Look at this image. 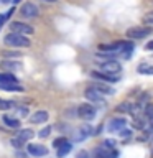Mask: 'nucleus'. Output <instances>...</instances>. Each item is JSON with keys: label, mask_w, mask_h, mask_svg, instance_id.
<instances>
[{"label": "nucleus", "mask_w": 153, "mask_h": 158, "mask_svg": "<svg viewBox=\"0 0 153 158\" xmlns=\"http://www.w3.org/2000/svg\"><path fill=\"white\" fill-rule=\"evenodd\" d=\"M3 43L7 44V46H13V48H28L30 44H31V41H30L27 36L18 35V33H12V31L3 38Z\"/></svg>", "instance_id": "nucleus-1"}, {"label": "nucleus", "mask_w": 153, "mask_h": 158, "mask_svg": "<svg viewBox=\"0 0 153 158\" xmlns=\"http://www.w3.org/2000/svg\"><path fill=\"white\" fill-rule=\"evenodd\" d=\"M150 33H151V30L147 28V27H132L125 31V36L128 38V41H133V40L147 38Z\"/></svg>", "instance_id": "nucleus-2"}, {"label": "nucleus", "mask_w": 153, "mask_h": 158, "mask_svg": "<svg viewBox=\"0 0 153 158\" xmlns=\"http://www.w3.org/2000/svg\"><path fill=\"white\" fill-rule=\"evenodd\" d=\"M84 96H86V99H87L91 104H97V106H105V104H107L105 97H104L99 91H96L94 87H91V86H87L86 92H84Z\"/></svg>", "instance_id": "nucleus-3"}, {"label": "nucleus", "mask_w": 153, "mask_h": 158, "mask_svg": "<svg viewBox=\"0 0 153 158\" xmlns=\"http://www.w3.org/2000/svg\"><path fill=\"white\" fill-rule=\"evenodd\" d=\"M96 107L92 106V104H81V106L77 107V117L82 118V120H92L94 117H96Z\"/></svg>", "instance_id": "nucleus-4"}, {"label": "nucleus", "mask_w": 153, "mask_h": 158, "mask_svg": "<svg viewBox=\"0 0 153 158\" xmlns=\"http://www.w3.org/2000/svg\"><path fill=\"white\" fill-rule=\"evenodd\" d=\"M99 71H102V73H105V74H110V76H118L122 71V66H120V63L115 61V59H110V61H104L101 64V69Z\"/></svg>", "instance_id": "nucleus-5"}, {"label": "nucleus", "mask_w": 153, "mask_h": 158, "mask_svg": "<svg viewBox=\"0 0 153 158\" xmlns=\"http://www.w3.org/2000/svg\"><path fill=\"white\" fill-rule=\"evenodd\" d=\"M10 30H12V33H18V35H23V36H28V35H33L35 33L33 27H30L28 23H23V22H13V23H10Z\"/></svg>", "instance_id": "nucleus-6"}, {"label": "nucleus", "mask_w": 153, "mask_h": 158, "mask_svg": "<svg viewBox=\"0 0 153 158\" xmlns=\"http://www.w3.org/2000/svg\"><path fill=\"white\" fill-rule=\"evenodd\" d=\"M20 13H22L23 18H36L39 15V8L31 2H27V3H23L22 8H20Z\"/></svg>", "instance_id": "nucleus-7"}, {"label": "nucleus", "mask_w": 153, "mask_h": 158, "mask_svg": "<svg viewBox=\"0 0 153 158\" xmlns=\"http://www.w3.org/2000/svg\"><path fill=\"white\" fill-rule=\"evenodd\" d=\"M27 152H28V155H31L35 158L48 155V148L43 147V145H39V143H28V145H27Z\"/></svg>", "instance_id": "nucleus-8"}, {"label": "nucleus", "mask_w": 153, "mask_h": 158, "mask_svg": "<svg viewBox=\"0 0 153 158\" xmlns=\"http://www.w3.org/2000/svg\"><path fill=\"white\" fill-rule=\"evenodd\" d=\"M91 77L105 84H115L118 81V76H110V74H105L102 71H91Z\"/></svg>", "instance_id": "nucleus-9"}, {"label": "nucleus", "mask_w": 153, "mask_h": 158, "mask_svg": "<svg viewBox=\"0 0 153 158\" xmlns=\"http://www.w3.org/2000/svg\"><path fill=\"white\" fill-rule=\"evenodd\" d=\"M123 41H115V43H101L99 44V49L102 53H114V54H120Z\"/></svg>", "instance_id": "nucleus-10"}, {"label": "nucleus", "mask_w": 153, "mask_h": 158, "mask_svg": "<svg viewBox=\"0 0 153 158\" xmlns=\"http://www.w3.org/2000/svg\"><path fill=\"white\" fill-rule=\"evenodd\" d=\"M117 150H107L102 145H99L96 150H94V158H117Z\"/></svg>", "instance_id": "nucleus-11"}, {"label": "nucleus", "mask_w": 153, "mask_h": 158, "mask_svg": "<svg viewBox=\"0 0 153 158\" xmlns=\"http://www.w3.org/2000/svg\"><path fill=\"white\" fill-rule=\"evenodd\" d=\"M127 125V118H123V117H118V118H112L110 122H109V132H120L122 128H125Z\"/></svg>", "instance_id": "nucleus-12"}, {"label": "nucleus", "mask_w": 153, "mask_h": 158, "mask_svg": "<svg viewBox=\"0 0 153 158\" xmlns=\"http://www.w3.org/2000/svg\"><path fill=\"white\" fill-rule=\"evenodd\" d=\"M89 86L94 87L96 91H99V92L102 94V96H112V94H114V89L109 86V84H105V82H99V81H97V82L89 84Z\"/></svg>", "instance_id": "nucleus-13"}, {"label": "nucleus", "mask_w": 153, "mask_h": 158, "mask_svg": "<svg viewBox=\"0 0 153 158\" xmlns=\"http://www.w3.org/2000/svg\"><path fill=\"white\" fill-rule=\"evenodd\" d=\"M49 118V114L46 112V110H36L31 115V118H30V120H31L33 123H44Z\"/></svg>", "instance_id": "nucleus-14"}, {"label": "nucleus", "mask_w": 153, "mask_h": 158, "mask_svg": "<svg viewBox=\"0 0 153 158\" xmlns=\"http://www.w3.org/2000/svg\"><path fill=\"white\" fill-rule=\"evenodd\" d=\"M89 135H92L91 127H82V128H79V130H77L76 137H74V140H76V142H84Z\"/></svg>", "instance_id": "nucleus-15"}, {"label": "nucleus", "mask_w": 153, "mask_h": 158, "mask_svg": "<svg viewBox=\"0 0 153 158\" xmlns=\"http://www.w3.org/2000/svg\"><path fill=\"white\" fill-rule=\"evenodd\" d=\"M0 84H18V79L12 73H0Z\"/></svg>", "instance_id": "nucleus-16"}, {"label": "nucleus", "mask_w": 153, "mask_h": 158, "mask_svg": "<svg viewBox=\"0 0 153 158\" xmlns=\"http://www.w3.org/2000/svg\"><path fill=\"white\" fill-rule=\"evenodd\" d=\"M33 135H35V132L31 130V128H23V130H20V132L17 133V137H18L22 142H25V143H27L28 140H31Z\"/></svg>", "instance_id": "nucleus-17"}, {"label": "nucleus", "mask_w": 153, "mask_h": 158, "mask_svg": "<svg viewBox=\"0 0 153 158\" xmlns=\"http://www.w3.org/2000/svg\"><path fill=\"white\" fill-rule=\"evenodd\" d=\"M2 120H3L5 125L10 127V128H20V120H18V118H15V117L3 115V117H2Z\"/></svg>", "instance_id": "nucleus-18"}, {"label": "nucleus", "mask_w": 153, "mask_h": 158, "mask_svg": "<svg viewBox=\"0 0 153 158\" xmlns=\"http://www.w3.org/2000/svg\"><path fill=\"white\" fill-rule=\"evenodd\" d=\"M71 150H72V143H71V142H66L61 148H58L56 155H58V158H63V156H66Z\"/></svg>", "instance_id": "nucleus-19"}, {"label": "nucleus", "mask_w": 153, "mask_h": 158, "mask_svg": "<svg viewBox=\"0 0 153 158\" xmlns=\"http://www.w3.org/2000/svg\"><path fill=\"white\" fill-rule=\"evenodd\" d=\"M2 66L5 68V69H12V71H17V69H20V66H22V64H20L18 61H12V59H3L2 61Z\"/></svg>", "instance_id": "nucleus-20"}, {"label": "nucleus", "mask_w": 153, "mask_h": 158, "mask_svg": "<svg viewBox=\"0 0 153 158\" xmlns=\"http://www.w3.org/2000/svg\"><path fill=\"white\" fill-rule=\"evenodd\" d=\"M0 89H3V91H15V92H22L23 87L20 86V84H0Z\"/></svg>", "instance_id": "nucleus-21"}, {"label": "nucleus", "mask_w": 153, "mask_h": 158, "mask_svg": "<svg viewBox=\"0 0 153 158\" xmlns=\"http://www.w3.org/2000/svg\"><path fill=\"white\" fill-rule=\"evenodd\" d=\"M132 51H133V43L132 41H123L122 49H120V54H125V58H128Z\"/></svg>", "instance_id": "nucleus-22"}, {"label": "nucleus", "mask_w": 153, "mask_h": 158, "mask_svg": "<svg viewBox=\"0 0 153 158\" xmlns=\"http://www.w3.org/2000/svg\"><path fill=\"white\" fill-rule=\"evenodd\" d=\"M137 71L140 73V74H153V64H145V63H142L140 66L137 68Z\"/></svg>", "instance_id": "nucleus-23"}, {"label": "nucleus", "mask_w": 153, "mask_h": 158, "mask_svg": "<svg viewBox=\"0 0 153 158\" xmlns=\"http://www.w3.org/2000/svg\"><path fill=\"white\" fill-rule=\"evenodd\" d=\"M130 106H132L130 102H120V104L115 107V112H118V114H127V112H130Z\"/></svg>", "instance_id": "nucleus-24"}, {"label": "nucleus", "mask_w": 153, "mask_h": 158, "mask_svg": "<svg viewBox=\"0 0 153 158\" xmlns=\"http://www.w3.org/2000/svg\"><path fill=\"white\" fill-rule=\"evenodd\" d=\"M101 145L104 147V148H107V150H114L115 148V145H117V142L114 140V138H107V140H104Z\"/></svg>", "instance_id": "nucleus-25"}, {"label": "nucleus", "mask_w": 153, "mask_h": 158, "mask_svg": "<svg viewBox=\"0 0 153 158\" xmlns=\"http://www.w3.org/2000/svg\"><path fill=\"white\" fill-rule=\"evenodd\" d=\"M12 107H13L12 101H5V99L0 97V110H10Z\"/></svg>", "instance_id": "nucleus-26"}, {"label": "nucleus", "mask_w": 153, "mask_h": 158, "mask_svg": "<svg viewBox=\"0 0 153 158\" xmlns=\"http://www.w3.org/2000/svg\"><path fill=\"white\" fill-rule=\"evenodd\" d=\"M143 25H148V27H153V12H148L143 15Z\"/></svg>", "instance_id": "nucleus-27"}, {"label": "nucleus", "mask_w": 153, "mask_h": 158, "mask_svg": "<svg viewBox=\"0 0 153 158\" xmlns=\"http://www.w3.org/2000/svg\"><path fill=\"white\" fill-rule=\"evenodd\" d=\"M51 130H53L51 125H46L44 128H41V130L38 132V137H39V138H46V137H49V133H51Z\"/></svg>", "instance_id": "nucleus-28"}, {"label": "nucleus", "mask_w": 153, "mask_h": 158, "mask_svg": "<svg viewBox=\"0 0 153 158\" xmlns=\"http://www.w3.org/2000/svg\"><path fill=\"white\" fill-rule=\"evenodd\" d=\"M151 115H153V104H147L145 109H143V117L150 118Z\"/></svg>", "instance_id": "nucleus-29"}, {"label": "nucleus", "mask_w": 153, "mask_h": 158, "mask_svg": "<svg viewBox=\"0 0 153 158\" xmlns=\"http://www.w3.org/2000/svg\"><path fill=\"white\" fill-rule=\"evenodd\" d=\"M66 142H68V140H66V137H58L56 140L53 142V147H54V148H56V150H58V148H61V147H63V145H64V143H66Z\"/></svg>", "instance_id": "nucleus-30"}, {"label": "nucleus", "mask_w": 153, "mask_h": 158, "mask_svg": "<svg viewBox=\"0 0 153 158\" xmlns=\"http://www.w3.org/2000/svg\"><path fill=\"white\" fill-rule=\"evenodd\" d=\"M2 54H3L5 59H10V58H17V56H20L22 53H18V51H3Z\"/></svg>", "instance_id": "nucleus-31"}, {"label": "nucleus", "mask_w": 153, "mask_h": 158, "mask_svg": "<svg viewBox=\"0 0 153 158\" xmlns=\"http://www.w3.org/2000/svg\"><path fill=\"white\" fill-rule=\"evenodd\" d=\"M10 143H12V145H13L15 148H22V147L25 145V142H22V140H20L18 137H15V138H12V142H10Z\"/></svg>", "instance_id": "nucleus-32"}, {"label": "nucleus", "mask_w": 153, "mask_h": 158, "mask_svg": "<svg viewBox=\"0 0 153 158\" xmlns=\"http://www.w3.org/2000/svg\"><path fill=\"white\" fill-rule=\"evenodd\" d=\"M118 135H120L122 138H127V137L132 135V130H128V128H122V130L118 132Z\"/></svg>", "instance_id": "nucleus-33"}, {"label": "nucleus", "mask_w": 153, "mask_h": 158, "mask_svg": "<svg viewBox=\"0 0 153 158\" xmlns=\"http://www.w3.org/2000/svg\"><path fill=\"white\" fill-rule=\"evenodd\" d=\"M17 112H18V115L25 117V115L28 114V109H27V107H18V109H17Z\"/></svg>", "instance_id": "nucleus-34"}, {"label": "nucleus", "mask_w": 153, "mask_h": 158, "mask_svg": "<svg viewBox=\"0 0 153 158\" xmlns=\"http://www.w3.org/2000/svg\"><path fill=\"white\" fill-rule=\"evenodd\" d=\"M76 158H89V153L86 152V150H82V152H79L77 153V156Z\"/></svg>", "instance_id": "nucleus-35"}, {"label": "nucleus", "mask_w": 153, "mask_h": 158, "mask_svg": "<svg viewBox=\"0 0 153 158\" xmlns=\"http://www.w3.org/2000/svg\"><path fill=\"white\" fill-rule=\"evenodd\" d=\"M5 22H7V17H5L3 13H0V30H2V27L5 25Z\"/></svg>", "instance_id": "nucleus-36"}, {"label": "nucleus", "mask_w": 153, "mask_h": 158, "mask_svg": "<svg viewBox=\"0 0 153 158\" xmlns=\"http://www.w3.org/2000/svg\"><path fill=\"white\" fill-rule=\"evenodd\" d=\"M13 12H15V8H13V7H12V8H10V10H8V12H5V17H7V20H8V18H10V17H12V15H13Z\"/></svg>", "instance_id": "nucleus-37"}, {"label": "nucleus", "mask_w": 153, "mask_h": 158, "mask_svg": "<svg viewBox=\"0 0 153 158\" xmlns=\"http://www.w3.org/2000/svg\"><path fill=\"white\" fill-rule=\"evenodd\" d=\"M145 49H147V51H150V49H153V41L147 43V44H145Z\"/></svg>", "instance_id": "nucleus-38"}, {"label": "nucleus", "mask_w": 153, "mask_h": 158, "mask_svg": "<svg viewBox=\"0 0 153 158\" xmlns=\"http://www.w3.org/2000/svg\"><path fill=\"white\" fill-rule=\"evenodd\" d=\"M148 145H150V153L153 155V135H151V138H150V143H148Z\"/></svg>", "instance_id": "nucleus-39"}, {"label": "nucleus", "mask_w": 153, "mask_h": 158, "mask_svg": "<svg viewBox=\"0 0 153 158\" xmlns=\"http://www.w3.org/2000/svg\"><path fill=\"white\" fill-rule=\"evenodd\" d=\"M44 2H48V3H56L58 0H44Z\"/></svg>", "instance_id": "nucleus-40"}, {"label": "nucleus", "mask_w": 153, "mask_h": 158, "mask_svg": "<svg viewBox=\"0 0 153 158\" xmlns=\"http://www.w3.org/2000/svg\"><path fill=\"white\" fill-rule=\"evenodd\" d=\"M12 2H13V3H18V2H22V0H12Z\"/></svg>", "instance_id": "nucleus-41"}]
</instances>
